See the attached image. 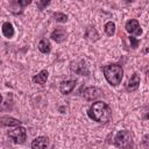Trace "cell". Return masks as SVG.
I'll return each instance as SVG.
<instances>
[{"mask_svg":"<svg viewBox=\"0 0 149 149\" xmlns=\"http://www.w3.org/2000/svg\"><path fill=\"white\" fill-rule=\"evenodd\" d=\"M87 115L93 121H97L99 123H106L112 118V111L106 102L97 101L91 105L87 111Z\"/></svg>","mask_w":149,"mask_h":149,"instance_id":"obj_1","label":"cell"},{"mask_svg":"<svg viewBox=\"0 0 149 149\" xmlns=\"http://www.w3.org/2000/svg\"><path fill=\"white\" fill-rule=\"evenodd\" d=\"M102 72L106 80L112 86L119 85L123 77V69L119 64H108L102 68Z\"/></svg>","mask_w":149,"mask_h":149,"instance_id":"obj_2","label":"cell"},{"mask_svg":"<svg viewBox=\"0 0 149 149\" xmlns=\"http://www.w3.org/2000/svg\"><path fill=\"white\" fill-rule=\"evenodd\" d=\"M114 144L120 149H130L133 147V136L130 132L126 129L119 130L114 137Z\"/></svg>","mask_w":149,"mask_h":149,"instance_id":"obj_3","label":"cell"},{"mask_svg":"<svg viewBox=\"0 0 149 149\" xmlns=\"http://www.w3.org/2000/svg\"><path fill=\"white\" fill-rule=\"evenodd\" d=\"M8 136L10 139H13V141L15 143H23L26 141V137H27V130L24 127L17 126L15 129L8 132Z\"/></svg>","mask_w":149,"mask_h":149,"instance_id":"obj_4","label":"cell"},{"mask_svg":"<svg viewBox=\"0 0 149 149\" xmlns=\"http://www.w3.org/2000/svg\"><path fill=\"white\" fill-rule=\"evenodd\" d=\"M125 29H126L127 33L133 34V35L140 36V35L142 34V29H141L140 23H139V21H137L136 19H130V20H128V21L126 22V24H125Z\"/></svg>","mask_w":149,"mask_h":149,"instance_id":"obj_5","label":"cell"},{"mask_svg":"<svg viewBox=\"0 0 149 149\" xmlns=\"http://www.w3.org/2000/svg\"><path fill=\"white\" fill-rule=\"evenodd\" d=\"M100 94H101V91H100L98 87H95V86L86 87V88H84V91H83V97H84L86 100H88V101H93V100L98 99V98L100 97Z\"/></svg>","mask_w":149,"mask_h":149,"instance_id":"obj_6","label":"cell"},{"mask_svg":"<svg viewBox=\"0 0 149 149\" xmlns=\"http://www.w3.org/2000/svg\"><path fill=\"white\" fill-rule=\"evenodd\" d=\"M140 81H141L140 74L136 73V72L133 73L132 77L129 78L128 83L126 84V90H127L128 92H134V91H136V90L139 88V86H140Z\"/></svg>","mask_w":149,"mask_h":149,"instance_id":"obj_7","label":"cell"},{"mask_svg":"<svg viewBox=\"0 0 149 149\" xmlns=\"http://www.w3.org/2000/svg\"><path fill=\"white\" fill-rule=\"evenodd\" d=\"M71 70L74 71L77 74L80 76H88V69L86 66V63L84 61H79L78 63H72L71 64Z\"/></svg>","mask_w":149,"mask_h":149,"instance_id":"obj_8","label":"cell"},{"mask_svg":"<svg viewBox=\"0 0 149 149\" xmlns=\"http://www.w3.org/2000/svg\"><path fill=\"white\" fill-rule=\"evenodd\" d=\"M50 37H51L56 43H62V42H64V41L66 40V31H65L63 28L58 27V28H56V29L51 33Z\"/></svg>","mask_w":149,"mask_h":149,"instance_id":"obj_9","label":"cell"},{"mask_svg":"<svg viewBox=\"0 0 149 149\" xmlns=\"http://www.w3.org/2000/svg\"><path fill=\"white\" fill-rule=\"evenodd\" d=\"M21 125V121L15 119V118H12V116H8V115H3L0 118V126H5V127H17Z\"/></svg>","mask_w":149,"mask_h":149,"instance_id":"obj_10","label":"cell"},{"mask_svg":"<svg viewBox=\"0 0 149 149\" xmlns=\"http://www.w3.org/2000/svg\"><path fill=\"white\" fill-rule=\"evenodd\" d=\"M49 144V140L47 136H38L31 141L33 149H45Z\"/></svg>","mask_w":149,"mask_h":149,"instance_id":"obj_11","label":"cell"},{"mask_svg":"<svg viewBox=\"0 0 149 149\" xmlns=\"http://www.w3.org/2000/svg\"><path fill=\"white\" fill-rule=\"evenodd\" d=\"M74 87H76V80H72V79L64 80L59 85V90L63 94H70Z\"/></svg>","mask_w":149,"mask_h":149,"instance_id":"obj_12","label":"cell"},{"mask_svg":"<svg viewBox=\"0 0 149 149\" xmlns=\"http://www.w3.org/2000/svg\"><path fill=\"white\" fill-rule=\"evenodd\" d=\"M48 71L47 70H42L40 73H37L36 76H34L33 77V81L35 83V84H38V85H43V84H45V81H47V79H48Z\"/></svg>","mask_w":149,"mask_h":149,"instance_id":"obj_13","label":"cell"},{"mask_svg":"<svg viewBox=\"0 0 149 149\" xmlns=\"http://www.w3.org/2000/svg\"><path fill=\"white\" fill-rule=\"evenodd\" d=\"M1 30H2V34L5 37L7 38H10L14 36V27L10 22H5L1 27Z\"/></svg>","mask_w":149,"mask_h":149,"instance_id":"obj_14","label":"cell"},{"mask_svg":"<svg viewBox=\"0 0 149 149\" xmlns=\"http://www.w3.org/2000/svg\"><path fill=\"white\" fill-rule=\"evenodd\" d=\"M37 48H38V50H40L42 54H49L50 50H51V44H50L49 40H47V38H42V40L38 42Z\"/></svg>","mask_w":149,"mask_h":149,"instance_id":"obj_15","label":"cell"},{"mask_svg":"<svg viewBox=\"0 0 149 149\" xmlns=\"http://www.w3.org/2000/svg\"><path fill=\"white\" fill-rule=\"evenodd\" d=\"M85 36H86L88 40L93 41V42L97 41V40L99 38V34H98V31L95 30V28H93V27H88V28L86 29Z\"/></svg>","mask_w":149,"mask_h":149,"instance_id":"obj_16","label":"cell"},{"mask_svg":"<svg viewBox=\"0 0 149 149\" xmlns=\"http://www.w3.org/2000/svg\"><path fill=\"white\" fill-rule=\"evenodd\" d=\"M105 33H106L108 36H113V35L115 34V24H114V22L108 21V22L105 24Z\"/></svg>","mask_w":149,"mask_h":149,"instance_id":"obj_17","label":"cell"},{"mask_svg":"<svg viewBox=\"0 0 149 149\" xmlns=\"http://www.w3.org/2000/svg\"><path fill=\"white\" fill-rule=\"evenodd\" d=\"M52 16H54L55 21H57V22H66L68 21V15L64 14V13H61V12L54 13Z\"/></svg>","mask_w":149,"mask_h":149,"instance_id":"obj_18","label":"cell"},{"mask_svg":"<svg viewBox=\"0 0 149 149\" xmlns=\"http://www.w3.org/2000/svg\"><path fill=\"white\" fill-rule=\"evenodd\" d=\"M50 3V1H47V0H44V1H41V0H38V1H36V6H37V8L40 9V10H42V9H44Z\"/></svg>","mask_w":149,"mask_h":149,"instance_id":"obj_19","label":"cell"},{"mask_svg":"<svg viewBox=\"0 0 149 149\" xmlns=\"http://www.w3.org/2000/svg\"><path fill=\"white\" fill-rule=\"evenodd\" d=\"M129 41H130V47H132L133 49H135V48H137V47H139L140 41H139V40H136L135 37L130 36V37H129Z\"/></svg>","mask_w":149,"mask_h":149,"instance_id":"obj_20","label":"cell"},{"mask_svg":"<svg viewBox=\"0 0 149 149\" xmlns=\"http://www.w3.org/2000/svg\"><path fill=\"white\" fill-rule=\"evenodd\" d=\"M16 2H17V5H19L20 7H22V8H23L24 6H27V5H29V3L31 2V1H30V0H17Z\"/></svg>","mask_w":149,"mask_h":149,"instance_id":"obj_21","label":"cell"},{"mask_svg":"<svg viewBox=\"0 0 149 149\" xmlns=\"http://www.w3.org/2000/svg\"><path fill=\"white\" fill-rule=\"evenodd\" d=\"M143 142H144V147L147 148V147H148V135H144V137H143Z\"/></svg>","mask_w":149,"mask_h":149,"instance_id":"obj_22","label":"cell"},{"mask_svg":"<svg viewBox=\"0 0 149 149\" xmlns=\"http://www.w3.org/2000/svg\"><path fill=\"white\" fill-rule=\"evenodd\" d=\"M1 101H2V95L0 94V104H1Z\"/></svg>","mask_w":149,"mask_h":149,"instance_id":"obj_23","label":"cell"},{"mask_svg":"<svg viewBox=\"0 0 149 149\" xmlns=\"http://www.w3.org/2000/svg\"><path fill=\"white\" fill-rule=\"evenodd\" d=\"M0 64H1V61H0Z\"/></svg>","mask_w":149,"mask_h":149,"instance_id":"obj_24","label":"cell"}]
</instances>
